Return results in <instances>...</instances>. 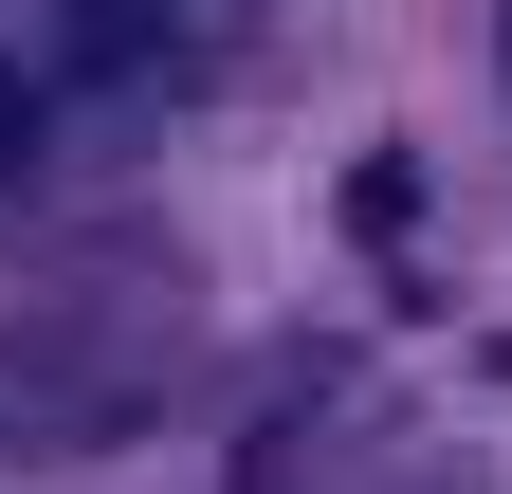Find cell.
Instances as JSON below:
<instances>
[{
    "label": "cell",
    "mask_w": 512,
    "mask_h": 494,
    "mask_svg": "<svg viewBox=\"0 0 512 494\" xmlns=\"http://www.w3.org/2000/svg\"><path fill=\"white\" fill-rule=\"evenodd\" d=\"M165 19H183V0H74V55H147Z\"/></svg>",
    "instance_id": "cell-1"
},
{
    "label": "cell",
    "mask_w": 512,
    "mask_h": 494,
    "mask_svg": "<svg viewBox=\"0 0 512 494\" xmlns=\"http://www.w3.org/2000/svg\"><path fill=\"white\" fill-rule=\"evenodd\" d=\"M19 147H37V74L0 55V165H19Z\"/></svg>",
    "instance_id": "cell-2"
}]
</instances>
